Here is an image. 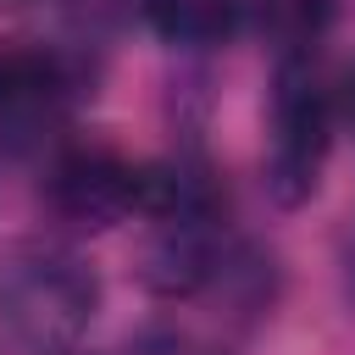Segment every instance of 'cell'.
<instances>
[{
	"label": "cell",
	"instance_id": "obj_1",
	"mask_svg": "<svg viewBox=\"0 0 355 355\" xmlns=\"http://www.w3.org/2000/svg\"><path fill=\"white\" fill-rule=\"evenodd\" d=\"M100 316V277L61 244H17L0 261V327L33 349H72Z\"/></svg>",
	"mask_w": 355,
	"mask_h": 355
},
{
	"label": "cell",
	"instance_id": "obj_2",
	"mask_svg": "<svg viewBox=\"0 0 355 355\" xmlns=\"http://www.w3.org/2000/svg\"><path fill=\"white\" fill-rule=\"evenodd\" d=\"M333 144V100L311 55H283L266 105V194L277 205H305L322 183Z\"/></svg>",
	"mask_w": 355,
	"mask_h": 355
},
{
	"label": "cell",
	"instance_id": "obj_3",
	"mask_svg": "<svg viewBox=\"0 0 355 355\" xmlns=\"http://www.w3.org/2000/svg\"><path fill=\"white\" fill-rule=\"evenodd\" d=\"M83 94V67L44 44L0 50V144L11 155L44 150Z\"/></svg>",
	"mask_w": 355,
	"mask_h": 355
},
{
	"label": "cell",
	"instance_id": "obj_4",
	"mask_svg": "<svg viewBox=\"0 0 355 355\" xmlns=\"http://www.w3.org/2000/svg\"><path fill=\"white\" fill-rule=\"evenodd\" d=\"M144 189H150V166H133L105 144L61 150L44 178L50 211L72 227H116L128 216H144Z\"/></svg>",
	"mask_w": 355,
	"mask_h": 355
},
{
	"label": "cell",
	"instance_id": "obj_5",
	"mask_svg": "<svg viewBox=\"0 0 355 355\" xmlns=\"http://www.w3.org/2000/svg\"><path fill=\"white\" fill-rule=\"evenodd\" d=\"M244 6L250 0H144V17L166 44L205 50V44H222L239 28Z\"/></svg>",
	"mask_w": 355,
	"mask_h": 355
},
{
	"label": "cell",
	"instance_id": "obj_6",
	"mask_svg": "<svg viewBox=\"0 0 355 355\" xmlns=\"http://www.w3.org/2000/svg\"><path fill=\"white\" fill-rule=\"evenodd\" d=\"M255 6V22L266 33V44L283 55H311L316 39L327 33L333 22V0H250Z\"/></svg>",
	"mask_w": 355,
	"mask_h": 355
},
{
	"label": "cell",
	"instance_id": "obj_7",
	"mask_svg": "<svg viewBox=\"0 0 355 355\" xmlns=\"http://www.w3.org/2000/svg\"><path fill=\"white\" fill-rule=\"evenodd\" d=\"M83 22H94V28H105V22H122L133 6H144V0H67Z\"/></svg>",
	"mask_w": 355,
	"mask_h": 355
},
{
	"label": "cell",
	"instance_id": "obj_8",
	"mask_svg": "<svg viewBox=\"0 0 355 355\" xmlns=\"http://www.w3.org/2000/svg\"><path fill=\"white\" fill-rule=\"evenodd\" d=\"M344 294L355 300V227H349V239H344Z\"/></svg>",
	"mask_w": 355,
	"mask_h": 355
},
{
	"label": "cell",
	"instance_id": "obj_9",
	"mask_svg": "<svg viewBox=\"0 0 355 355\" xmlns=\"http://www.w3.org/2000/svg\"><path fill=\"white\" fill-rule=\"evenodd\" d=\"M349 116H355V89H349Z\"/></svg>",
	"mask_w": 355,
	"mask_h": 355
}]
</instances>
